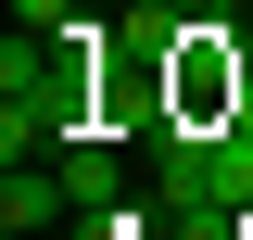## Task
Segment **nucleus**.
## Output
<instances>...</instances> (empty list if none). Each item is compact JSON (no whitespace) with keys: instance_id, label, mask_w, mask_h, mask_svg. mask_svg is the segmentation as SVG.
I'll return each instance as SVG.
<instances>
[{"instance_id":"nucleus-1","label":"nucleus","mask_w":253,"mask_h":240,"mask_svg":"<svg viewBox=\"0 0 253 240\" xmlns=\"http://www.w3.org/2000/svg\"><path fill=\"white\" fill-rule=\"evenodd\" d=\"M63 215H76V190H63V164H38V152H13V177H0V240H51Z\"/></svg>"},{"instance_id":"nucleus-2","label":"nucleus","mask_w":253,"mask_h":240,"mask_svg":"<svg viewBox=\"0 0 253 240\" xmlns=\"http://www.w3.org/2000/svg\"><path fill=\"white\" fill-rule=\"evenodd\" d=\"M51 164H63V190H76V215H101V202H126V164H114V126H89V139H63Z\"/></svg>"},{"instance_id":"nucleus-3","label":"nucleus","mask_w":253,"mask_h":240,"mask_svg":"<svg viewBox=\"0 0 253 240\" xmlns=\"http://www.w3.org/2000/svg\"><path fill=\"white\" fill-rule=\"evenodd\" d=\"M76 13H89V0H13V26H26V38H63Z\"/></svg>"},{"instance_id":"nucleus-4","label":"nucleus","mask_w":253,"mask_h":240,"mask_svg":"<svg viewBox=\"0 0 253 240\" xmlns=\"http://www.w3.org/2000/svg\"><path fill=\"white\" fill-rule=\"evenodd\" d=\"M177 13H228V0H177Z\"/></svg>"},{"instance_id":"nucleus-5","label":"nucleus","mask_w":253,"mask_h":240,"mask_svg":"<svg viewBox=\"0 0 253 240\" xmlns=\"http://www.w3.org/2000/svg\"><path fill=\"white\" fill-rule=\"evenodd\" d=\"M228 13H253V0H228Z\"/></svg>"}]
</instances>
